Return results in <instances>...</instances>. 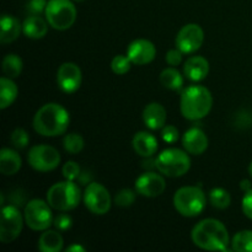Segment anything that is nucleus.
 Segmentation results:
<instances>
[{
	"instance_id": "f257e3e1",
	"label": "nucleus",
	"mask_w": 252,
	"mask_h": 252,
	"mask_svg": "<svg viewBox=\"0 0 252 252\" xmlns=\"http://www.w3.org/2000/svg\"><path fill=\"white\" fill-rule=\"evenodd\" d=\"M196 246L207 251H228L230 238L226 226L220 220L207 218L197 223L191 231Z\"/></svg>"
},
{
	"instance_id": "f03ea898",
	"label": "nucleus",
	"mask_w": 252,
	"mask_h": 252,
	"mask_svg": "<svg viewBox=\"0 0 252 252\" xmlns=\"http://www.w3.org/2000/svg\"><path fill=\"white\" fill-rule=\"evenodd\" d=\"M70 115L65 107L56 102L42 106L33 117V129L43 137H58L66 132Z\"/></svg>"
},
{
	"instance_id": "7ed1b4c3",
	"label": "nucleus",
	"mask_w": 252,
	"mask_h": 252,
	"mask_svg": "<svg viewBox=\"0 0 252 252\" xmlns=\"http://www.w3.org/2000/svg\"><path fill=\"white\" fill-rule=\"evenodd\" d=\"M213 106L211 91L202 85L189 86L182 91L180 100L181 115L189 121H199L209 115Z\"/></svg>"
},
{
	"instance_id": "20e7f679",
	"label": "nucleus",
	"mask_w": 252,
	"mask_h": 252,
	"mask_svg": "<svg viewBox=\"0 0 252 252\" xmlns=\"http://www.w3.org/2000/svg\"><path fill=\"white\" fill-rule=\"evenodd\" d=\"M80 201V187L69 180L57 182L47 192V202L52 208L59 212L73 211L79 206Z\"/></svg>"
},
{
	"instance_id": "39448f33",
	"label": "nucleus",
	"mask_w": 252,
	"mask_h": 252,
	"mask_svg": "<svg viewBox=\"0 0 252 252\" xmlns=\"http://www.w3.org/2000/svg\"><path fill=\"white\" fill-rule=\"evenodd\" d=\"M174 207L182 217L194 218L204 211L207 198L201 187L185 186L177 189L174 194Z\"/></svg>"
},
{
	"instance_id": "423d86ee",
	"label": "nucleus",
	"mask_w": 252,
	"mask_h": 252,
	"mask_svg": "<svg viewBox=\"0 0 252 252\" xmlns=\"http://www.w3.org/2000/svg\"><path fill=\"white\" fill-rule=\"evenodd\" d=\"M157 169L167 177H181L191 169V158L186 150L169 148L158 155Z\"/></svg>"
},
{
	"instance_id": "0eeeda50",
	"label": "nucleus",
	"mask_w": 252,
	"mask_h": 252,
	"mask_svg": "<svg viewBox=\"0 0 252 252\" xmlns=\"http://www.w3.org/2000/svg\"><path fill=\"white\" fill-rule=\"evenodd\" d=\"M76 14L73 0H49L44 12L49 26L58 31L70 29L75 22Z\"/></svg>"
},
{
	"instance_id": "6e6552de",
	"label": "nucleus",
	"mask_w": 252,
	"mask_h": 252,
	"mask_svg": "<svg viewBox=\"0 0 252 252\" xmlns=\"http://www.w3.org/2000/svg\"><path fill=\"white\" fill-rule=\"evenodd\" d=\"M52 207L43 199H31L25 206L24 218L25 223L30 229L34 231H44L53 225L54 217Z\"/></svg>"
},
{
	"instance_id": "1a4fd4ad",
	"label": "nucleus",
	"mask_w": 252,
	"mask_h": 252,
	"mask_svg": "<svg viewBox=\"0 0 252 252\" xmlns=\"http://www.w3.org/2000/svg\"><path fill=\"white\" fill-rule=\"evenodd\" d=\"M27 161L30 166L39 172H49L61 164V154L52 145H33L27 154Z\"/></svg>"
},
{
	"instance_id": "9d476101",
	"label": "nucleus",
	"mask_w": 252,
	"mask_h": 252,
	"mask_svg": "<svg viewBox=\"0 0 252 252\" xmlns=\"http://www.w3.org/2000/svg\"><path fill=\"white\" fill-rule=\"evenodd\" d=\"M25 218L19 211V207L7 204L1 209V223H0V241L10 244L16 240L22 231Z\"/></svg>"
},
{
	"instance_id": "9b49d317",
	"label": "nucleus",
	"mask_w": 252,
	"mask_h": 252,
	"mask_svg": "<svg viewBox=\"0 0 252 252\" xmlns=\"http://www.w3.org/2000/svg\"><path fill=\"white\" fill-rule=\"evenodd\" d=\"M84 204L95 216H105L112 206V199L108 189L97 182H91L85 187Z\"/></svg>"
},
{
	"instance_id": "f8f14e48",
	"label": "nucleus",
	"mask_w": 252,
	"mask_h": 252,
	"mask_svg": "<svg viewBox=\"0 0 252 252\" xmlns=\"http://www.w3.org/2000/svg\"><path fill=\"white\" fill-rule=\"evenodd\" d=\"M204 41V32L197 24H187L177 33L175 43L176 48L184 54H192L198 51Z\"/></svg>"
},
{
	"instance_id": "ddd939ff",
	"label": "nucleus",
	"mask_w": 252,
	"mask_h": 252,
	"mask_svg": "<svg viewBox=\"0 0 252 252\" xmlns=\"http://www.w3.org/2000/svg\"><path fill=\"white\" fill-rule=\"evenodd\" d=\"M83 81V74L78 64L73 62H65L57 71V84L58 88L65 94H73L79 90Z\"/></svg>"
},
{
	"instance_id": "4468645a",
	"label": "nucleus",
	"mask_w": 252,
	"mask_h": 252,
	"mask_svg": "<svg viewBox=\"0 0 252 252\" xmlns=\"http://www.w3.org/2000/svg\"><path fill=\"white\" fill-rule=\"evenodd\" d=\"M166 189L165 179L160 174L153 171H147L140 175L134 184V189L138 194L148 198H154L164 193Z\"/></svg>"
},
{
	"instance_id": "2eb2a0df",
	"label": "nucleus",
	"mask_w": 252,
	"mask_h": 252,
	"mask_svg": "<svg viewBox=\"0 0 252 252\" xmlns=\"http://www.w3.org/2000/svg\"><path fill=\"white\" fill-rule=\"evenodd\" d=\"M127 56L135 65H145V64L152 63L155 59L157 48L153 42L139 38L130 42L127 48Z\"/></svg>"
},
{
	"instance_id": "dca6fc26",
	"label": "nucleus",
	"mask_w": 252,
	"mask_h": 252,
	"mask_svg": "<svg viewBox=\"0 0 252 252\" xmlns=\"http://www.w3.org/2000/svg\"><path fill=\"white\" fill-rule=\"evenodd\" d=\"M208 137L201 128H189L182 137V147L192 155H202L208 149Z\"/></svg>"
},
{
	"instance_id": "f3484780",
	"label": "nucleus",
	"mask_w": 252,
	"mask_h": 252,
	"mask_svg": "<svg viewBox=\"0 0 252 252\" xmlns=\"http://www.w3.org/2000/svg\"><path fill=\"white\" fill-rule=\"evenodd\" d=\"M209 74V62L204 57H189L184 64V75L193 83L204 80Z\"/></svg>"
},
{
	"instance_id": "a211bd4d",
	"label": "nucleus",
	"mask_w": 252,
	"mask_h": 252,
	"mask_svg": "<svg viewBox=\"0 0 252 252\" xmlns=\"http://www.w3.org/2000/svg\"><path fill=\"white\" fill-rule=\"evenodd\" d=\"M166 110L159 102L148 103L143 110V122L145 127L152 130L161 129L166 125Z\"/></svg>"
},
{
	"instance_id": "6ab92c4d",
	"label": "nucleus",
	"mask_w": 252,
	"mask_h": 252,
	"mask_svg": "<svg viewBox=\"0 0 252 252\" xmlns=\"http://www.w3.org/2000/svg\"><path fill=\"white\" fill-rule=\"evenodd\" d=\"M132 145L134 152L142 158L153 157L159 148L157 138L152 133L145 132V130L135 133L132 140Z\"/></svg>"
},
{
	"instance_id": "aec40b11",
	"label": "nucleus",
	"mask_w": 252,
	"mask_h": 252,
	"mask_svg": "<svg viewBox=\"0 0 252 252\" xmlns=\"http://www.w3.org/2000/svg\"><path fill=\"white\" fill-rule=\"evenodd\" d=\"M48 21L41 15H31L22 24V32L31 39H41L48 32Z\"/></svg>"
},
{
	"instance_id": "412c9836",
	"label": "nucleus",
	"mask_w": 252,
	"mask_h": 252,
	"mask_svg": "<svg viewBox=\"0 0 252 252\" xmlns=\"http://www.w3.org/2000/svg\"><path fill=\"white\" fill-rule=\"evenodd\" d=\"M22 166V160L19 153L10 148H2L0 152V172L6 176L17 174Z\"/></svg>"
},
{
	"instance_id": "4be33fe9",
	"label": "nucleus",
	"mask_w": 252,
	"mask_h": 252,
	"mask_svg": "<svg viewBox=\"0 0 252 252\" xmlns=\"http://www.w3.org/2000/svg\"><path fill=\"white\" fill-rule=\"evenodd\" d=\"M22 31V25L19 20L12 15H2L1 16V33H0V42L2 44L11 43L19 38Z\"/></svg>"
},
{
	"instance_id": "5701e85b",
	"label": "nucleus",
	"mask_w": 252,
	"mask_h": 252,
	"mask_svg": "<svg viewBox=\"0 0 252 252\" xmlns=\"http://www.w3.org/2000/svg\"><path fill=\"white\" fill-rule=\"evenodd\" d=\"M64 245L63 236L57 230L47 229L38 239V249L42 252H59Z\"/></svg>"
},
{
	"instance_id": "b1692460",
	"label": "nucleus",
	"mask_w": 252,
	"mask_h": 252,
	"mask_svg": "<svg viewBox=\"0 0 252 252\" xmlns=\"http://www.w3.org/2000/svg\"><path fill=\"white\" fill-rule=\"evenodd\" d=\"M19 89L11 78L2 76L0 79V108L5 110L14 103L16 100Z\"/></svg>"
},
{
	"instance_id": "393cba45",
	"label": "nucleus",
	"mask_w": 252,
	"mask_h": 252,
	"mask_svg": "<svg viewBox=\"0 0 252 252\" xmlns=\"http://www.w3.org/2000/svg\"><path fill=\"white\" fill-rule=\"evenodd\" d=\"M159 80L165 89L171 91H180L184 88V76L175 66L166 68L160 73Z\"/></svg>"
},
{
	"instance_id": "a878e982",
	"label": "nucleus",
	"mask_w": 252,
	"mask_h": 252,
	"mask_svg": "<svg viewBox=\"0 0 252 252\" xmlns=\"http://www.w3.org/2000/svg\"><path fill=\"white\" fill-rule=\"evenodd\" d=\"M22 68H24V63L17 54L10 53L2 59V73L7 78H19L22 73Z\"/></svg>"
},
{
	"instance_id": "bb28decb",
	"label": "nucleus",
	"mask_w": 252,
	"mask_h": 252,
	"mask_svg": "<svg viewBox=\"0 0 252 252\" xmlns=\"http://www.w3.org/2000/svg\"><path fill=\"white\" fill-rule=\"evenodd\" d=\"M231 250L238 252H252V230H241L230 241Z\"/></svg>"
},
{
	"instance_id": "cd10ccee",
	"label": "nucleus",
	"mask_w": 252,
	"mask_h": 252,
	"mask_svg": "<svg viewBox=\"0 0 252 252\" xmlns=\"http://www.w3.org/2000/svg\"><path fill=\"white\" fill-rule=\"evenodd\" d=\"M209 203L217 209H226L231 203V196L226 189L217 187L209 192Z\"/></svg>"
},
{
	"instance_id": "c85d7f7f",
	"label": "nucleus",
	"mask_w": 252,
	"mask_h": 252,
	"mask_svg": "<svg viewBox=\"0 0 252 252\" xmlns=\"http://www.w3.org/2000/svg\"><path fill=\"white\" fill-rule=\"evenodd\" d=\"M84 145H85L84 138L78 133H69L63 139V147L69 154H79L84 149Z\"/></svg>"
},
{
	"instance_id": "c756f323",
	"label": "nucleus",
	"mask_w": 252,
	"mask_h": 252,
	"mask_svg": "<svg viewBox=\"0 0 252 252\" xmlns=\"http://www.w3.org/2000/svg\"><path fill=\"white\" fill-rule=\"evenodd\" d=\"M135 197H137V191H133L130 189H123L120 192H117L113 198L116 206L122 207V208H127L130 207L135 202Z\"/></svg>"
},
{
	"instance_id": "7c9ffc66",
	"label": "nucleus",
	"mask_w": 252,
	"mask_h": 252,
	"mask_svg": "<svg viewBox=\"0 0 252 252\" xmlns=\"http://www.w3.org/2000/svg\"><path fill=\"white\" fill-rule=\"evenodd\" d=\"M132 62L128 58V56H122V54H118L111 62V69L115 74L117 75H123V74L128 73L130 70V65H132Z\"/></svg>"
},
{
	"instance_id": "2f4dec72",
	"label": "nucleus",
	"mask_w": 252,
	"mask_h": 252,
	"mask_svg": "<svg viewBox=\"0 0 252 252\" xmlns=\"http://www.w3.org/2000/svg\"><path fill=\"white\" fill-rule=\"evenodd\" d=\"M233 125L236 129L244 130L252 127V113L249 110H240L234 115Z\"/></svg>"
},
{
	"instance_id": "473e14b6",
	"label": "nucleus",
	"mask_w": 252,
	"mask_h": 252,
	"mask_svg": "<svg viewBox=\"0 0 252 252\" xmlns=\"http://www.w3.org/2000/svg\"><path fill=\"white\" fill-rule=\"evenodd\" d=\"M10 142H11L12 147L16 148V149H24L29 145V133L24 128H16L10 135Z\"/></svg>"
},
{
	"instance_id": "72a5a7b5",
	"label": "nucleus",
	"mask_w": 252,
	"mask_h": 252,
	"mask_svg": "<svg viewBox=\"0 0 252 252\" xmlns=\"http://www.w3.org/2000/svg\"><path fill=\"white\" fill-rule=\"evenodd\" d=\"M62 174H63L64 179L69 180V181H75L78 177L80 176L81 169L79 166L78 162L75 161H66L62 167Z\"/></svg>"
},
{
	"instance_id": "f704fd0d",
	"label": "nucleus",
	"mask_w": 252,
	"mask_h": 252,
	"mask_svg": "<svg viewBox=\"0 0 252 252\" xmlns=\"http://www.w3.org/2000/svg\"><path fill=\"white\" fill-rule=\"evenodd\" d=\"M161 138L165 143L167 144H174L179 140L180 133L175 126H166L161 128Z\"/></svg>"
},
{
	"instance_id": "c9c22d12",
	"label": "nucleus",
	"mask_w": 252,
	"mask_h": 252,
	"mask_svg": "<svg viewBox=\"0 0 252 252\" xmlns=\"http://www.w3.org/2000/svg\"><path fill=\"white\" fill-rule=\"evenodd\" d=\"M53 225L57 230L59 231H66L73 226V219L69 214H58L57 217H54Z\"/></svg>"
},
{
	"instance_id": "e433bc0d",
	"label": "nucleus",
	"mask_w": 252,
	"mask_h": 252,
	"mask_svg": "<svg viewBox=\"0 0 252 252\" xmlns=\"http://www.w3.org/2000/svg\"><path fill=\"white\" fill-rule=\"evenodd\" d=\"M47 4H48L47 0H29L26 4V10L31 15H41L46 12Z\"/></svg>"
},
{
	"instance_id": "4c0bfd02",
	"label": "nucleus",
	"mask_w": 252,
	"mask_h": 252,
	"mask_svg": "<svg viewBox=\"0 0 252 252\" xmlns=\"http://www.w3.org/2000/svg\"><path fill=\"white\" fill-rule=\"evenodd\" d=\"M182 57H184V53L179 48L170 49L165 56V61L170 66H177L182 63Z\"/></svg>"
},
{
	"instance_id": "58836bf2",
	"label": "nucleus",
	"mask_w": 252,
	"mask_h": 252,
	"mask_svg": "<svg viewBox=\"0 0 252 252\" xmlns=\"http://www.w3.org/2000/svg\"><path fill=\"white\" fill-rule=\"evenodd\" d=\"M241 209L245 217L252 220V189L244 194L243 201H241Z\"/></svg>"
},
{
	"instance_id": "ea45409f",
	"label": "nucleus",
	"mask_w": 252,
	"mask_h": 252,
	"mask_svg": "<svg viewBox=\"0 0 252 252\" xmlns=\"http://www.w3.org/2000/svg\"><path fill=\"white\" fill-rule=\"evenodd\" d=\"M78 182L83 186H88L89 184L93 182V175L88 171V170H81L80 176L78 177Z\"/></svg>"
},
{
	"instance_id": "a19ab883",
	"label": "nucleus",
	"mask_w": 252,
	"mask_h": 252,
	"mask_svg": "<svg viewBox=\"0 0 252 252\" xmlns=\"http://www.w3.org/2000/svg\"><path fill=\"white\" fill-rule=\"evenodd\" d=\"M65 251L66 252H85V248H83V246L79 245V244H74V245L66 248Z\"/></svg>"
},
{
	"instance_id": "79ce46f5",
	"label": "nucleus",
	"mask_w": 252,
	"mask_h": 252,
	"mask_svg": "<svg viewBox=\"0 0 252 252\" xmlns=\"http://www.w3.org/2000/svg\"><path fill=\"white\" fill-rule=\"evenodd\" d=\"M240 189H243L244 192L250 191V189H252V184H251L250 180H243V181L240 182Z\"/></svg>"
},
{
	"instance_id": "37998d69",
	"label": "nucleus",
	"mask_w": 252,
	"mask_h": 252,
	"mask_svg": "<svg viewBox=\"0 0 252 252\" xmlns=\"http://www.w3.org/2000/svg\"><path fill=\"white\" fill-rule=\"evenodd\" d=\"M249 174H250V176L252 177V161L250 162V165H249Z\"/></svg>"
},
{
	"instance_id": "c03bdc74",
	"label": "nucleus",
	"mask_w": 252,
	"mask_h": 252,
	"mask_svg": "<svg viewBox=\"0 0 252 252\" xmlns=\"http://www.w3.org/2000/svg\"><path fill=\"white\" fill-rule=\"evenodd\" d=\"M73 1H78V2H80V1H84V0H73Z\"/></svg>"
}]
</instances>
